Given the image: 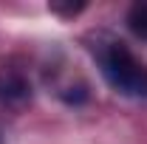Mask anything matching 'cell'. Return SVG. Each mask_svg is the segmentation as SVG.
Instances as JSON below:
<instances>
[{
    "mask_svg": "<svg viewBox=\"0 0 147 144\" xmlns=\"http://www.w3.org/2000/svg\"><path fill=\"white\" fill-rule=\"evenodd\" d=\"M127 28L139 40H147V0H139L133 3L127 11Z\"/></svg>",
    "mask_w": 147,
    "mask_h": 144,
    "instance_id": "3957f363",
    "label": "cell"
},
{
    "mask_svg": "<svg viewBox=\"0 0 147 144\" xmlns=\"http://www.w3.org/2000/svg\"><path fill=\"white\" fill-rule=\"evenodd\" d=\"M48 9L54 11V14H59V17H76L79 11H85V3L82 0H51L48 3Z\"/></svg>",
    "mask_w": 147,
    "mask_h": 144,
    "instance_id": "277c9868",
    "label": "cell"
},
{
    "mask_svg": "<svg viewBox=\"0 0 147 144\" xmlns=\"http://www.w3.org/2000/svg\"><path fill=\"white\" fill-rule=\"evenodd\" d=\"M28 93H31V88L20 73H0V102L17 105V102L28 99Z\"/></svg>",
    "mask_w": 147,
    "mask_h": 144,
    "instance_id": "7a4b0ae2",
    "label": "cell"
},
{
    "mask_svg": "<svg viewBox=\"0 0 147 144\" xmlns=\"http://www.w3.org/2000/svg\"><path fill=\"white\" fill-rule=\"evenodd\" d=\"M59 96H62L65 105H85L91 90H88V85H68V88L59 90Z\"/></svg>",
    "mask_w": 147,
    "mask_h": 144,
    "instance_id": "5b68a950",
    "label": "cell"
},
{
    "mask_svg": "<svg viewBox=\"0 0 147 144\" xmlns=\"http://www.w3.org/2000/svg\"><path fill=\"white\" fill-rule=\"evenodd\" d=\"M99 59L102 76L116 93H125L133 99H147V65L130 51L122 40H108L93 48Z\"/></svg>",
    "mask_w": 147,
    "mask_h": 144,
    "instance_id": "6da1fadb",
    "label": "cell"
}]
</instances>
